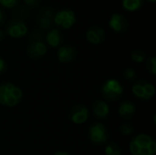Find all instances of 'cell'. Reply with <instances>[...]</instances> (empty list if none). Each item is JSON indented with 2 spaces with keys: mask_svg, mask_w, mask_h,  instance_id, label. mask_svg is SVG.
I'll return each instance as SVG.
<instances>
[{
  "mask_svg": "<svg viewBox=\"0 0 156 155\" xmlns=\"http://www.w3.org/2000/svg\"><path fill=\"white\" fill-rule=\"evenodd\" d=\"M101 93L106 100L114 101L121 98L123 93V88L117 79H110L103 84Z\"/></svg>",
  "mask_w": 156,
  "mask_h": 155,
  "instance_id": "1",
  "label": "cell"
},
{
  "mask_svg": "<svg viewBox=\"0 0 156 155\" xmlns=\"http://www.w3.org/2000/svg\"><path fill=\"white\" fill-rule=\"evenodd\" d=\"M76 20L75 12L69 8L61 9L54 14V24L63 29L72 27L75 25Z\"/></svg>",
  "mask_w": 156,
  "mask_h": 155,
  "instance_id": "2",
  "label": "cell"
},
{
  "mask_svg": "<svg viewBox=\"0 0 156 155\" xmlns=\"http://www.w3.org/2000/svg\"><path fill=\"white\" fill-rule=\"evenodd\" d=\"M28 31L27 26L21 18H14L10 20L5 28L6 34L13 38H20L24 37Z\"/></svg>",
  "mask_w": 156,
  "mask_h": 155,
  "instance_id": "3",
  "label": "cell"
},
{
  "mask_svg": "<svg viewBox=\"0 0 156 155\" xmlns=\"http://www.w3.org/2000/svg\"><path fill=\"white\" fill-rule=\"evenodd\" d=\"M6 92L5 96V105L7 107H14L17 105L22 99V90L12 83H5Z\"/></svg>",
  "mask_w": 156,
  "mask_h": 155,
  "instance_id": "4",
  "label": "cell"
},
{
  "mask_svg": "<svg viewBox=\"0 0 156 155\" xmlns=\"http://www.w3.org/2000/svg\"><path fill=\"white\" fill-rule=\"evenodd\" d=\"M90 138L95 144H103L108 141V133L105 126L101 123H95L90 128Z\"/></svg>",
  "mask_w": 156,
  "mask_h": 155,
  "instance_id": "5",
  "label": "cell"
},
{
  "mask_svg": "<svg viewBox=\"0 0 156 155\" xmlns=\"http://www.w3.org/2000/svg\"><path fill=\"white\" fill-rule=\"evenodd\" d=\"M129 23L127 18L120 13H113L109 19V26L116 33L124 32L128 28Z\"/></svg>",
  "mask_w": 156,
  "mask_h": 155,
  "instance_id": "6",
  "label": "cell"
},
{
  "mask_svg": "<svg viewBox=\"0 0 156 155\" xmlns=\"http://www.w3.org/2000/svg\"><path fill=\"white\" fill-rule=\"evenodd\" d=\"M106 37V32L105 30L98 26H92L86 31V38L88 42L93 45L101 44L104 41Z\"/></svg>",
  "mask_w": 156,
  "mask_h": 155,
  "instance_id": "7",
  "label": "cell"
},
{
  "mask_svg": "<svg viewBox=\"0 0 156 155\" xmlns=\"http://www.w3.org/2000/svg\"><path fill=\"white\" fill-rule=\"evenodd\" d=\"M27 51L30 58L37 59L47 53V45L44 40H32Z\"/></svg>",
  "mask_w": 156,
  "mask_h": 155,
  "instance_id": "8",
  "label": "cell"
},
{
  "mask_svg": "<svg viewBox=\"0 0 156 155\" xmlns=\"http://www.w3.org/2000/svg\"><path fill=\"white\" fill-rule=\"evenodd\" d=\"M70 120L75 124H82L87 122L89 117V111L83 105H76L69 113Z\"/></svg>",
  "mask_w": 156,
  "mask_h": 155,
  "instance_id": "9",
  "label": "cell"
},
{
  "mask_svg": "<svg viewBox=\"0 0 156 155\" xmlns=\"http://www.w3.org/2000/svg\"><path fill=\"white\" fill-rule=\"evenodd\" d=\"M54 24V12L47 7L42 10L38 18V26L42 30H49Z\"/></svg>",
  "mask_w": 156,
  "mask_h": 155,
  "instance_id": "10",
  "label": "cell"
},
{
  "mask_svg": "<svg viewBox=\"0 0 156 155\" xmlns=\"http://www.w3.org/2000/svg\"><path fill=\"white\" fill-rule=\"evenodd\" d=\"M77 56L76 49L71 46H62L58 50V58L61 63H69Z\"/></svg>",
  "mask_w": 156,
  "mask_h": 155,
  "instance_id": "11",
  "label": "cell"
},
{
  "mask_svg": "<svg viewBox=\"0 0 156 155\" xmlns=\"http://www.w3.org/2000/svg\"><path fill=\"white\" fill-rule=\"evenodd\" d=\"M45 40L47 44L51 48H57L62 42V35L61 32L58 28H50L45 37Z\"/></svg>",
  "mask_w": 156,
  "mask_h": 155,
  "instance_id": "12",
  "label": "cell"
},
{
  "mask_svg": "<svg viewBox=\"0 0 156 155\" xmlns=\"http://www.w3.org/2000/svg\"><path fill=\"white\" fill-rule=\"evenodd\" d=\"M110 112V108L105 101L98 100L93 105V114L98 119H105Z\"/></svg>",
  "mask_w": 156,
  "mask_h": 155,
  "instance_id": "13",
  "label": "cell"
},
{
  "mask_svg": "<svg viewBox=\"0 0 156 155\" xmlns=\"http://www.w3.org/2000/svg\"><path fill=\"white\" fill-rule=\"evenodd\" d=\"M135 113V106L131 101H124L119 106V114L124 119H131Z\"/></svg>",
  "mask_w": 156,
  "mask_h": 155,
  "instance_id": "14",
  "label": "cell"
},
{
  "mask_svg": "<svg viewBox=\"0 0 156 155\" xmlns=\"http://www.w3.org/2000/svg\"><path fill=\"white\" fill-rule=\"evenodd\" d=\"M144 4V0H122V5L128 12H135L139 10Z\"/></svg>",
  "mask_w": 156,
  "mask_h": 155,
  "instance_id": "15",
  "label": "cell"
},
{
  "mask_svg": "<svg viewBox=\"0 0 156 155\" xmlns=\"http://www.w3.org/2000/svg\"><path fill=\"white\" fill-rule=\"evenodd\" d=\"M141 148H144V147H148V145L154 141L150 136L146 135V134H139L137 135L134 140H133Z\"/></svg>",
  "mask_w": 156,
  "mask_h": 155,
  "instance_id": "16",
  "label": "cell"
},
{
  "mask_svg": "<svg viewBox=\"0 0 156 155\" xmlns=\"http://www.w3.org/2000/svg\"><path fill=\"white\" fill-rule=\"evenodd\" d=\"M132 90H133V93L137 98L146 100V99H145V94H144V87H143V80L136 82V83L133 86Z\"/></svg>",
  "mask_w": 156,
  "mask_h": 155,
  "instance_id": "17",
  "label": "cell"
},
{
  "mask_svg": "<svg viewBox=\"0 0 156 155\" xmlns=\"http://www.w3.org/2000/svg\"><path fill=\"white\" fill-rule=\"evenodd\" d=\"M143 87H144V94H145V99L149 100L151 98H153L155 94V88L153 84L148 83L144 80H143Z\"/></svg>",
  "mask_w": 156,
  "mask_h": 155,
  "instance_id": "18",
  "label": "cell"
},
{
  "mask_svg": "<svg viewBox=\"0 0 156 155\" xmlns=\"http://www.w3.org/2000/svg\"><path fill=\"white\" fill-rule=\"evenodd\" d=\"M131 58L133 59V61L136 63H142L145 59V53L140 49L133 50L131 54Z\"/></svg>",
  "mask_w": 156,
  "mask_h": 155,
  "instance_id": "19",
  "label": "cell"
},
{
  "mask_svg": "<svg viewBox=\"0 0 156 155\" xmlns=\"http://www.w3.org/2000/svg\"><path fill=\"white\" fill-rule=\"evenodd\" d=\"M106 155H122V151L116 143H111L105 148Z\"/></svg>",
  "mask_w": 156,
  "mask_h": 155,
  "instance_id": "20",
  "label": "cell"
},
{
  "mask_svg": "<svg viewBox=\"0 0 156 155\" xmlns=\"http://www.w3.org/2000/svg\"><path fill=\"white\" fill-rule=\"evenodd\" d=\"M20 0H0V5L6 9H12L18 5Z\"/></svg>",
  "mask_w": 156,
  "mask_h": 155,
  "instance_id": "21",
  "label": "cell"
},
{
  "mask_svg": "<svg viewBox=\"0 0 156 155\" xmlns=\"http://www.w3.org/2000/svg\"><path fill=\"white\" fill-rule=\"evenodd\" d=\"M121 130V132L122 135H125V136H128V135H131L133 132V127L131 123H125V124H122L120 128Z\"/></svg>",
  "mask_w": 156,
  "mask_h": 155,
  "instance_id": "22",
  "label": "cell"
},
{
  "mask_svg": "<svg viewBox=\"0 0 156 155\" xmlns=\"http://www.w3.org/2000/svg\"><path fill=\"white\" fill-rule=\"evenodd\" d=\"M147 66H148V69L149 71L153 74L155 75L156 74V58L154 57H152L148 59L147 62Z\"/></svg>",
  "mask_w": 156,
  "mask_h": 155,
  "instance_id": "23",
  "label": "cell"
},
{
  "mask_svg": "<svg viewBox=\"0 0 156 155\" xmlns=\"http://www.w3.org/2000/svg\"><path fill=\"white\" fill-rule=\"evenodd\" d=\"M140 150H141V147L134 141H132L131 143H130V151H131V153L133 155H139Z\"/></svg>",
  "mask_w": 156,
  "mask_h": 155,
  "instance_id": "24",
  "label": "cell"
},
{
  "mask_svg": "<svg viewBox=\"0 0 156 155\" xmlns=\"http://www.w3.org/2000/svg\"><path fill=\"white\" fill-rule=\"evenodd\" d=\"M136 76V72L132 69H127L123 71V77L126 79H129V80H132L135 78Z\"/></svg>",
  "mask_w": 156,
  "mask_h": 155,
  "instance_id": "25",
  "label": "cell"
},
{
  "mask_svg": "<svg viewBox=\"0 0 156 155\" xmlns=\"http://www.w3.org/2000/svg\"><path fill=\"white\" fill-rule=\"evenodd\" d=\"M6 92V88H5V83L0 85V104L5 105V96Z\"/></svg>",
  "mask_w": 156,
  "mask_h": 155,
  "instance_id": "26",
  "label": "cell"
},
{
  "mask_svg": "<svg viewBox=\"0 0 156 155\" xmlns=\"http://www.w3.org/2000/svg\"><path fill=\"white\" fill-rule=\"evenodd\" d=\"M23 2L27 6L34 8L38 5V4L40 3V0H23Z\"/></svg>",
  "mask_w": 156,
  "mask_h": 155,
  "instance_id": "27",
  "label": "cell"
},
{
  "mask_svg": "<svg viewBox=\"0 0 156 155\" xmlns=\"http://www.w3.org/2000/svg\"><path fill=\"white\" fill-rule=\"evenodd\" d=\"M148 149H149V151H150V153H151V154L152 155H154L155 153L156 143L154 141H153V142L148 145Z\"/></svg>",
  "mask_w": 156,
  "mask_h": 155,
  "instance_id": "28",
  "label": "cell"
},
{
  "mask_svg": "<svg viewBox=\"0 0 156 155\" xmlns=\"http://www.w3.org/2000/svg\"><path fill=\"white\" fill-rule=\"evenodd\" d=\"M5 68H6V65H5V60H4L3 58H0V73L3 72V71H5Z\"/></svg>",
  "mask_w": 156,
  "mask_h": 155,
  "instance_id": "29",
  "label": "cell"
},
{
  "mask_svg": "<svg viewBox=\"0 0 156 155\" xmlns=\"http://www.w3.org/2000/svg\"><path fill=\"white\" fill-rule=\"evenodd\" d=\"M5 12L2 8H0V25H2L5 21Z\"/></svg>",
  "mask_w": 156,
  "mask_h": 155,
  "instance_id": "30",
  "label": "cell"
},
{
  "mask_svg": "<svg viewBox=\"0 0 156 155\" xmlns=\"http://www.w3.org/2000/svg\"><path fill=\"white\" fill-rule=\"evenodd\" d=\"M54 155H69V153L67 152H61V151H58L57 153H55Z\"/></svg>",
  "mask_w": 156,
  "mask_h": 155,
  "instance_id": "31",
  "label": "cell"
},
{
  "mask_svg": "<svg viewBox=\"0 0 156 155\" xmlns=\"http://www.w3.org/2000/svg\"><path fill=\"white\" fill-rule=\"evenodd\" d=\"M4 37H5V33L2 29H0V41L4 38Z\"/></svg>",
  "mask_w": 156,
  "mask_h": 155,
  "instance_id": "32",
  "label": "cell"
},
{
  "mask_svg": "<svg viewBox=\"0 0 156 155\" xmlns=\"http://www.w3.org/2000/svg\"><path fill=\"white\" fill-rule=\"evenodd\" d=\"M148 2H150V3H155L156 0H147Z\"/></svg>",
  "mask_w": 156,
  "mask_h": 155,
  "instance_id": "33",
  "label": "cell"
}]
</instances>
